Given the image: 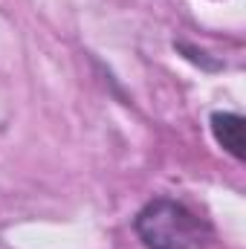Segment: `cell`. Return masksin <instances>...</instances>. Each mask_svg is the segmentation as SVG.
I'll use <instances>...</instances> for the list:
<instances>
[{"mask_svg": "<svg viewBox=\"0 0 246 249\" xmlns=\"http://www.w3.org/2000/svg\"><path fill=\"white\" fill-rule=\"evenodd\" d=\"M139 241L148 249H203L211 241V226L188 206L157 197L133 220Z\"/></svg>", "mask_w": 246, "mask_h": 249, "instance_id": "6da1fadb", "label": "cell"}, {"mask_svg": "<svg viewBox=\"0 0 246 249\" xmlns=\"http://www.w3.org/2000/svg\"><path fill=\"white\" fill-rule=\"evenodd\" d=\"M211 133L223 151H229L235 160L246 157V142H244V116L238 113H211Z\"/></svg>", "mask_w": 246, "mask_h": 249, "instance_id": "7a4b0ae2", "label": "cell"}]
</instances>
